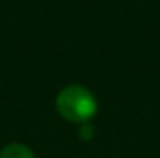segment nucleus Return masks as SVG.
Returning a JSON list of instances; mask_svg holds the SVG:
<instances>
[{
  "instance_id": "f257e3e1",
  "label": "nucleus",
  "mask_w": 160,
  "mask_h": 158,
  "mask_svg": "<svg viewBox=\"0 0 160 158\" xmlns=\"http://www.w3.org/2000/svg\"><path fill=\"white\" fill-rule=\"evenodd\" d=\"M97 99L95 95L78 84L67 86L63 87L58 97H56V110L62 117L69 123H77V125H84L89 123L97 114Z\"/></svg>"
},
{
  "instance_id": "f03ea898",
  "label": "nucleus",
  "mask_w": 160,
  "mask_h": 158,
  "mask_svg": "<svg viewBox=\"0 0 160 158\" xmlns=\"http://www.w3.org/2000/svg\"><path fill=\"white\" fill-rule=\"evenodd\" d=\"M0 158H36V155L24 143H9L0 151Z\"/></svg>"
},
{
  "instance_id": "7ed1b4c3",
  "label": "nucleus",
  "mask_w": 160,
  "mask_h": 158,
  "mask_svg": "<svg viewBox=\"0 0 160 158\" xmlns=\"http://www.w3.org/2000/svg\"><path fill=\"white\" fill-rule=\"evenodd\" d=\"M78 136L84 141H89V140L95 136V128H93L89 123H84V125H80V128H78Z\"/></svg>"
}]
</instances>
